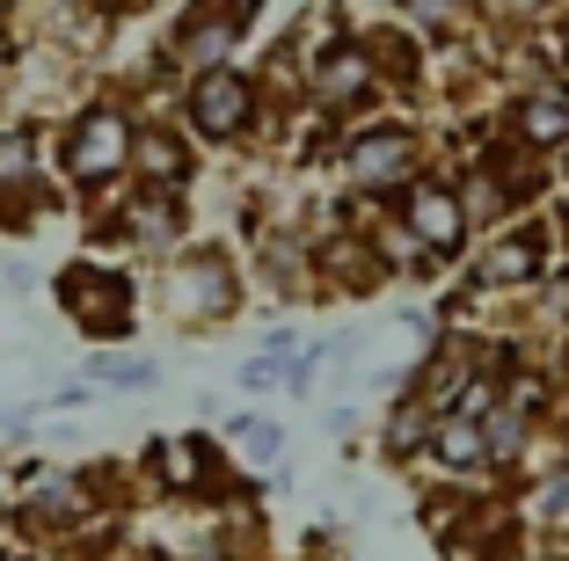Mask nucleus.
Returning <instances> with one entry per match:
<instances>
[{"mask_svg": "<svg viewBox=\"0 0 569 561\" xmlns=\"http://www.w3.org/2000/svg\"><path fill=\"white\" fill-rule=\"evenodd\" d=\"M562 44H569V22H562Z\"/></svg>", "mask_w": 569, "mask_h": 561, "instance_id": "nucleus-13", "label": "nucleus"}, {"mask_svg": "<svg viewBox=\"0 0 569 561\" xmlns=\"http://www.w3.org/2000/svg\"><path fill=\"white\" fill-rule=\"evenodd\" d=\"M124 147H132L124 117L88 110V117H81V132H73V176H110V168L124 161Z\"/></svg>", "mask_w": 569, "mask_h": 561, "instance_id": "nucleus-2", "label": "nucleus"}, {"mask_svg": "<svg viewBox=\"0 0 569 561\" xmlns=\"http://www.w3.org/2000/svg\"><path fill=\"white\" fill-rule=\"evenodd\" d=\"M190 110H198V124L212 139L241 132V124H249V81H241V73H204L198 96H190Z\"/></svg>", "mask_w": 569, "mask_h": 561, "instance_id": "nucleus-1", "label": "nucleus"}, {"mask_svg": "<svg viewBox=\"0 0 569 561\" xmlns=\"http://www.w3.org/2000/svg\"><path fill=\"white\" fill-rule=\"evenodd\" d=\"M417 233L431 248H452V241H460V204L438 198V190H423V198H417Z\"/></svg>", "mask_w": 569, "mask_h": 561, "instance_id": "nucleus-4", "label": "nucleus"}, {"mask_svg": "<svg viewBox=\"0 0 569 561\" xmlns=\"http://www.w3.org/2000/svg\"><path fill=\"white\" fill-rule=\"evenodd\" d=\"M139 153H147V168H153V176H183V147H176V139H161V132H153V139H139Z\"/></svg>", "mask_w": 569, "mask_h": 561, "instance_id": "nucleus-7", "label": "nucleus"}, {"mask_svg": "<svg viewBox=\"0 0 569 561\" xmlns=\"http://www.w3.org/2000/svg\"><path fill=\"white\" fill-rule=\"evenodd\" d=\"M519 132L526 139H562L569 132V110H562V102H526V110H519Z\"/></svg>", "mask_w": 569, "mask_h": 561, "instance_id": "nucleus-6", "label": "nucleus"}, {"mask_svg": "<svg viewBox=\"0 0 569 561\" xmlns=\"http://www.w3.org/2000/svg\"><path fill=\"white\" fill-rule=\"evenodd\" d=\"M446 460H452V467H475V460H482V430L452 423V430H446Z\"/></svg>", "mask_w": 569, "mask_h": 561, "instance_id": "nucleus-8", "label": "nucleus"}, {"mask_svg": "<svg viewBox=\"0 0 569 561\" xmlns=\"http://www.w3.org/2000/svg\"><path fill=\"white\" fill-rule=\"evenodd\" d=\"M96 372H102V380H147V364H139V358H102Z\"/></svg>", "mask_w": 569, "mask_h": 561, "instance_id": "nucleus-12", "label": "nucleus"}, {"mask_svg": "<svg viewBox=\"0 0 569 561\" xmlns=\"http://www.w3.org/2000/svg\"><path fill=\"white\" fill-rule=\"evenodd\" d=\"M351 176H358V182H395V176H409V147H402L395 132L358 139V147H351Z\"/></svg>", "mask_w": 569, "mask_h": 561, "instance_id": "nucleus-3", "label": "nucleus"}, {"mask_svg": "<svg viewBox=\"0 0 569 561\" xmlns=\"http://www.w3.org/2000/svg\"><path fill=\"white\" fill-rule=\"evenodd\" d=\"M358 88H366V59H358V51H336L329 67H321V96L329 102H358Z\"/></svg>", "mask_w": 569, "mask_h": 561, "instance_id": "nucleus-5", "label": "nucleus"}, {"mask_svg": "<svg viewBox=\"0 0 569 561\" xmlns=\"http://www.w3.org/2000/svg\"><path fill=\"white\" fill-rule=\"evenodd\" d=\"M161 481H198V452L190 445H161Z\"/></svg>", "mask_w": 569, "mask_h": 561, "instance_id": "nucleus-10", "label": "nucleus"}, {"mask_svg": "<svg viewBox=\"0 0 569 561\" xmlns=\"http://www.w3.org/2000/svg\"><path fill=\"white\" fill-rule=\"evenodd\" d=\"M16 176H30V139L8 132L0 139V182H16Z\"/></svg>", "mask_w": 569, "mask_h": 561, "instance_id": "nucleus-9", "label": "nucleus"}, {"mask_svg": "<svg viewBox=\"0 0 569 561\" xmlns=\"http://www.w3.org/2000/svg\"><path fill=\"white\" fill-rule=\"evenodd\" d=\"M16 561H30V554H16Z\"/></svg>", "mask_w": 569, "mask_h": 561, "instance_id": "nucleus-14", "label": "nucleus"}, {"mask_svg": "<svg viewBox=\"0 0 569 561\" xmlns=\"http://www.w3.org/2000/svg\"><path fill=\"white\" fill-rule=\"evenodd\" d=\"M489 452H519V415H497L489 423Z\"/></svg>", "mask_w": 569, "mask_h": 561, "instance_id": "nucleus-11", "label": "nucleus"}]
</instances>
